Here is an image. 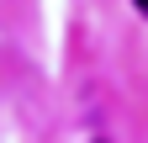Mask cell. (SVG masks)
<instances>
[{"mask_svg":"<svg viewBox=\"0 0 148 143\" xmlns=\"http://www.w3.org/2000/svg\"><path fill=\"white\" fill-rule=\"evenodd\" d=\"M132 6H138V11H143V16H148V0H132Z\"/></svg>","mask_w":148,"mask_h":143,"instance_id":"1","label":"cell"}]
</instances>
